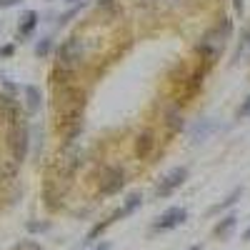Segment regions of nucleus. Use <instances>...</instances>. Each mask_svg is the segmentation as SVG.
<instances>
[{"label":"nucleus","mask_w":250,"mask_h":250,"mask_svg":"<svg viewBox=\"0 0 250 250\" xmlns=\"http://www.w3.org/2000/svg\"><path fill=\"white\" fill-rule=\"evenodd\" d=\"M0 118H5L8 123L20 120V105H18V100L8 93H0Z\"/></svg>","instance_id":"9d476101"},{"label":"nucleus","mask_w":250,"mask_h":250,"mask_svg":"<svg viewBox=\"0 0 250 250\" xmlns=\"http://www.w3.org/2000/svg\"><path fill=\"white\" fill-rule=\"evenodd\" d=\"M50 50H53V38H50V35L40 38V40H38V45H35V55H38V58H48Z\"/></svg>","instance_id":"dca6fc26"},{"label":"nucleus","mask_w":250,"mask_h":250,"mask_svg":"<svg viewBox=\"0 0 250 250\" xmlns=\"http://www.w3.org/2000/svg\"><path fill=\"white\" fill-rule=\"evenodd\" d=\"M243 240H250V228H248V230L243 233Z\"/></svg>","instance_id":"cd10ccee"},{"label":"nucleus","mask_w":250,"mask_h":250,"mask_svg":"<svg viewBox=\"0 0 250 250\" xmlns=\"http://www.w3.org/2000/svg\"><path fill=\"white\" fill-rule=\"evenodd\" d=\"M188 250H203L200 245H190V248H188Z\"/></svg>","instance_id":"c85d7f7f"},{"label":"nucleus","mask_w":250,"mask_h":250,"mask_svg":"<svg viewBox=\"0 0 250 250\" xmlns=\"http://www.w3.org/2000/svg\"><path fill=\"white\" fill-rule=\"evenodd\" d=\"M98 188H100V195H115V193H120L123 188H125V170L123 168H115V165L105 168V170H103V175H100Z\"/></svg>","instance_id":"0eeeda50"},{"label":"nucleus","mask_w":250,"mask_h":250,"mask_svg":"<svg viewBox=\"0 0 250 250\" xmlns=\"http://www.w3.org/2000/svg\"><path fill=\"white\" fill-rule=\"evenodd\" d=\"M240 198H243V185H240V188H233V190L228 193V195H225V198H223L218 205H213V208H210V215H218V213L228 210V208H233V205H235Z\"/></svg>","instance_id":"f8f14e48"},{"label":"nucleus","mask_w":250,"mask_h":250,"mask_svg":"<svg viewBox=\"0 0 250 250\" xmlns=\"http://www.w3.org/2000/svg\"><path fill=\"white\" fill-rule=\"evenodd\" d=\"M155 150V133L153 130H143L138 138H135V155L140 160H148Z\"/></svg>","instance_id":"1a4fd4ad"},{"label":"nucleus","mask_w":250,"mask_h":250,"mask_svg":"<svg viewBox=\"0 0 250 250\" xmlns=\"http://www.w3.org/2000/svg\"><path fill=\"white\" fill-rule=\"evenodd\" d=\"M23 0H0V10H8V8H13V5H20Z\"/></svg>","instance_id":"b1692460"},{"label":"nucleus","mask_w":250,"mask_h":250,"mask_svg":"<svg viewBox=\"0 0 250 250\" xmlns=\"http://www.w3.org/2000/svg\"><path fill=\"white\" fill-rule=\"evenodd\" d=\"M235 115H238V120H240V118H250V95H248V98L240 103V105H238Z\"/></svg>","instance_id":"aec40b11"},{"label":"nucleus","mask_w":250,"mask_h":250,"mask_svg":"<svg viewBox=\"0 0 250 250\" xmlns=\"http://www.w3.org/2000/svg\"><path fill=\"white\" fill-rule=\"evenodd\" d=\"M28 230H30V233H48V230H50V223H48V220H40V223H38V220H30V223H28Z\"/></svg>","instance_id":"a211bd4d"},{"label":"nucleus","mask_w":250,"mask_h":250,"mask_svg":"<svg viewBox=\"0 0 250 250\" xmlns=\"http://www.w3.org/2000/svg\"><path fill=\"white\" fill-rule=\"evenodd\" d=\"M15 53V43H5V45H0V58H13Z\"/></svg>","instance_id":"4be33fe9"},{"label":"nucleus","mask_w":250,"mask_h":250,"mask_svg":"<svg viewBox=\"0 0 250 250\" xmlns=\"http://www.w3.org/2000/svg\"><path fill=\"white\" fill-rule=\"evenodd\" d=\"M215 128H218V123H213L210 118H205V120L195 123V128L190 130V138H193L195 143H203V140H208V135H210Z\"/></svg>","instance_id":"ddd939ff"},{"label":"nucleus","mask_w":250,"mask_h":250,"mask_svg":"<svg viewBox=\"0 0 250 250\" xmlns=\"http://www.w3.org/2000/svg\"><path fill=\"white\" fill-rule=\"evenodd\" d=\"M168 125H170V130H183V115L180 113H168Z\"/></svg>","instance_id":"6ab92c4d"},{"label":"nucleus","mask_w":250,"mask_h":250,"mask_svg":"<svg viewBox=\"0 0 250 250\" xmlns=\"http://www.w3.org/2000/svg\"><path fill=\"white\" fill-rule=\"evenodd\" d=\"M13 250H40V243H35V240H20L18 245H13Z\"/></svg>","instance_id":"412c9836"},{"label":"nucleus","mask_w":250,"mask_h":250,"mask_svg":"<svg viewBox=\"0 0 250 250\" xmlns=\"http://www.w3.org/2000/svg\"><path fill=\"white\" fill-rule=\"evenodd\" d=\"M143 3H153V0H143Z\"/></svg>","instance_id":"c756f323"},{"label":"nucleus","mask_w":250,"mask_h":250,"mask_svg":"<svg viewBox=\"0 0 250 250\" xmlns=\"http://www.w3.org/2000/svg\"><path fill=\"white\" fill-rule=\"evenodd\" d=\"M8 150L13 163H23L28 158L30 150V130H28V123L25 120H15L10 123V130H8Z\"/></svg>","instance_id":"20e7f679"},{"label":"nucleus","mask_w":250,"mask_h":250,"mask_svg":"<svg viewBox=\"0 0 250 250\" xmlns=\"http://www.w3.org/2000/svg\"><path fill=\"white\" fill-rule=\"evenodd\" d=\"M48 3H55V0H48Z\"/></svg>","instance_id":"7c9ffc66"},{"label":"nucleus","mask_w":250,"mask_h":250,"mask_svg":"<svg viewBox=\"0 0 250 250\" xmlns=\"http://www.w3.org/2000/svg\"><path fill=\"white\" fill-rule=\"evenodd\" d=\"M248 50H250V28L243 33V40H240V45H238V53H235V60H233V62H238V60H240Z\"/></svg>","instance_id":"f3484780"},{"label":"nucleus","mask_w":250,"mask_h":250,"mask_svg":"<svg viewBox=\"0 0 250 250\" xmlns=\"http://www.w3.org/2000/svg\"><path fill=\"white\" fill-rule=\"evenodd\" d=\"M85 58V40L70 35L68 40H62L58 55H55V70H53V80L60 78V85H68V80L75 75V70L80 68V60Z\"/></svg>","instance_id":"f257e3e1"},{"label":"nucleus","mask_w":250,"mask_h":250,"mask_svg":"<svg viewBox=\"0 0 250 250\" xmlns=\"http://www.w3.org/2000/svg\"><path fill=\"white\" fill-rule=\"evenodd\" d=\"M0 80H3V88L8 90V95H13V98H15V93H18V85H15V83H10L8 78H0Z\"/></svg>","instance_id":"5701e85b"},{"label":"nucleus","mask_w":250,"mask_h":250,"mask_svg":"<svg viewBox=\"0 0 250 250\" xmlns=\"http://www.w3.org/2000/svg\"><path fill=\"white\" fill-rule=\"evenodd\" d=\"M90 250H110V243H108V240H103L100 245H93Z\"/></svg>","instance_id":"393cba45"},{"label":"nucleus","mask_w":250,"mask_h":250,"mask_svg":"<svg viewBox=\"0 0 250 250\" xmlns=\"http://www.w3.org/2000/svg\"><path fill=\"white\" fill-rule=\"evenodd\" d=\"M38 23H40V15H38V10H25L23 15H20V20H18V35H15L18 43H23V40H28V38L35 33Z\"/></svg>","instance_id":"6e6552de"},{"label":"nucleus","mask_w":250,"mask_h":250,"mask_svg":"<svg viewBox=\"0 0 250 250\" xmlns=\"http://www.w3.org/2000/svg\"><path fill=\"white\" fill-rule=\"evenodd\" d=\"M233 5H235V10H238V13H243V5H245V0H233Z\"/></svg>","instance_id":"a878e982"},{"label":"nucleus","mask_w":250,"mask_h":250,"mask_svg":"<svg viewBox=\"0 0 250 250\" xmlns=\"http://www.w3.org/2000/svg\"><path fill=\"white\" fill-rule=\"evenodd\" d=\"M23 93H25V108H28V113H38L40 110V103H43L40 88L38 85H25Z\"/></svg>","instance_id":"4468645a"},{"label":"nucleus","mask_w":250,"mask_h":250,"mask_svg":"<svg viewBox=\"0 0 250 250\" xmlns=\"http://www.w3.org/2000/svg\"><path fill=\"white\" fill-rule=\"evenodd\" d=\"M68 5H75V3H85V0H65Z\"/></svg>","instance_id":"bb28decb"},{"label":"nucleus","mask_w":250,"mask_h":250,"mask_svg":"<svg viewBox=\"0 0 250 250\" xmlns=\"http://www.w3.org/2000/svg\"><path fill=\"white\" fill-rule=\"evenodd\" d=\"M235 228H238V215H235V213H228V215H223V218L215 223L213 235H215V238H220V240H228V238L233 235Z\"/></svg>","instance_id":"9b49d317"},{"label":"nucleus","mask_w":250,"mask_h":250,"mask_svg":"<svg viewBox=\"0 0 250 250\" xmlns=\"http://www.w3.org/2000/svg\"><path fill=\"white\" fill-rule=\"evenodd\" d=\"M140 205H143V195H140V193H130L128 198L123 200V205L118 208V210H115L113 215H108V218L103 220V223H95V225L90 228V230H88V235H85V243H93V240H98V238H100L103 233L108 230L110 225H115L118 220H123V218H128V215H133V213L138 210Z\"/></svg>","instance_id":"7ed1b4c3"},{"label":"nucleus","mask_w":250,"mask_h":250,"mask_svg":"<svg viewBox=\"0 0 250 250\" xmlns=\"http://www.w3.org/2000/svg\"><path fill=\"white\" fill-rule=\"evenodd\" d=\"M83 5H85V3H75V5H70V10H65V13H62V15H58V28H62V25H68L70 23V20L83 10Z\"/></svg>","instance_id":"2eb2a0df"},{"label":"nucleus","mask_w":250,"mask_h":250,"mask_svg":"<svg viewBox=\"0 0 250 250\" xmlns=\"http://www.w3.org/2000/svg\"><path fill=\"white\" fill-rule=\"evenodd\" d=\"M185 220H188V208L173 205V208H168V210H163L150 228H153V233H168V230H175V228H180Z\"/></svg>","instance_id":"423d86ee"},{"label":"nucleus","mask_w":250,"mask_h":250,"mask_svg":"<svg viewBox=\"0 0 250 250\" xmlns=\"http://www.w3.org/2000/svg\"><path fill=\"white\" fill-rule=\"evenodd\" d=\"M230 33H233L230 18H220V23H218L215 28H210V30L200 38V43L195 45V53L200 55V60H203L205 68H213L215 62H218L220 53H223L225 45H228V38H230Z\"/></svg>","instance_id":"f03ea898"},{"label":"nucleus","mask_w":250,"mask_h":250,"mask_svg":"<svg viewBox=\"0 0 250 250\" xmlns=\"http://www.w3.org/2000/svg\"><path fill=\"white\" fill-rule=\"evenodd\" d=\"M188 175H190V170H188L185 165H178V168H173L170 173H165L160 178V183L155 185V198H170L178 188L185 185Z\"/></svg>","instance_id":"39448f33"}]
</instances>
